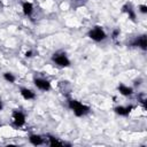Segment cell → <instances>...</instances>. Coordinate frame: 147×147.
I'll return each instance as SVG.
<instances>
[{
    "label": "cell",
    "mask_w": 147,
    "mask_h": 147,
    "mask_svg": "<svg viewBox=\"0 0 147 147\" xmlns=\"http://www.w3.org/2000/svg\"><path fill=\"white\" fill-rule=\"evenodd\" d=\"M68 107L70 108V110H72V113L77 116V117H82L85 116L86 114L90 113V107L82 103L78 100H69L68 102Z\"/></svg>",
    "instance_id": "cell-1"
},
{
    "label": "cell",
    "mask_w": 147,
    "mask_h": 147,
    "mask_svg": "<svg viewBox=\"0 0 147 147\" xmlns=\"http://www.w3.org/2000/svg\"><path fill=\"white\" fill-rule=\"evenodd\" d=\"M87 36L90 37V39H92V40H94V41H96V42L103 41V40L107 38V34H106L105 30H103L101 26H98V25L94 26V28H92V29L88 31Z\"/></svg>",
    "instance_id": "cell-2"
},
{
    "label": "cell",
    "mask_w": 147,
    "mask_h": 147,
    "mask_svg": "<svg viewBox=\"0 0 147 147\" xmlns=\"http://www.w3.org/2000/svg\"><path fill=\"white\" fill-rule=\"evenodd\" d=\"M52 61L56 65L62 67V68H67V67L70 65V60L67 56V54L63 53V52H56V53H54L52 55Z\"/></svg>",
    "instance_id": "cell-3"
},
{
    "label": "cell",
    "mask_w": 147,
    "mask_h": 147,
    "mask_svg": "<svg viewBox=\"0 0 147 147\" xmlns=\"http://www.w3.org/2000/svg\"><path fill=\"white\" fill-rule=\"evenodd\" d=\"M11 123L14 126L16 127H21L25 124V115L20 111V110H15L13 111V115H11Z\"/></svg>",
    "instance_id": "cell-4"
},
{
    "label": "cell",
    "mask_w": 147,
    "mask_h": 147,
    "mask_svg": "<svg viewBox=\"0 0 147 147\" xmlns=\"http://www.w3.org/2000/svg\"><path fill=\"white\" fill-rule=\"evenodd\" d=\"M33 83H34L36 87L39 88L40 91H49V90H51V83H49V80H47L46 78L37 77V78L33 79Z\"/></svg>",
    "instance_id": "cell-5"
},
{
    "label": "cell",
    "mask_w": 147,
    "mask_h": 147,
    "mask_svg": "<svg viewBox=\"0 0 147 147\" xmlns=\"http://www.w3.org/2000/svg\"><path fill=\"white\" fill-rule=\"evenodd\" d=\"M131 46H133V47H139V48H141L142 51H146V49H147V38H146V36L142 34V36L136 37V38L132 40Z\"/></svg>",
    "instance_id": "cell-6"
},
{
    "label": "cell",
    "mask_w": 147,
    "mask_h": 147,
    "mask_svg": "<svg viewBox=\"0 0 147 147\" xmlns=\"http://www.w3.org/2000/svg\"><path fill=\"white\" fill-rule=\"evenodd\" d=\"M132 109H133V106H131V105H129V106H117V107L114 108L115 113L119 116H127L132 111Z\"/></svg>",
    "instance_id": "cell-7"
},
{
    "label": "cell",
    "mask_w": 147,
    "mask_h": 147,
    "mask_svg": "<svg viewBox=\"0 0 147 147\" xmlns=\"http://www.w3.org/2000/svg\"><path fill=\"white\" fill-rule=\"evenodd\" d=\"M122 11H123V13H126L127 16H129V18H130L131 21L136 22V11H134V9L132 8V6H131L130 3L124 5V6L122 7Z\"/></svg>",
    "instance_id": "cell-8"
},
{
    "label": "cell",
    "mask_w": 147,
    "mask_h": 147,
    "mask_svg": "<svg viewBox=\"0 0 147 147\" xmlns=\"http://www.w3.org/2000/svg\"><path fill=\"white\" fill-rule=\"evenodd\" d=\"M20 93H21L22 98L25 99V100H32V99L36 98V93H34L32 90L26 88V87H22V88L20 90Z\"/></svg>",
    "instance_id": "cell-9"
},
{
    "label": "cell",
    "mask_w": 147,
    "mask_h": 147,
    "mask_svg": "<svg viewBox=\"0 0 147 147\" xmlns=\"http://www.w3.org/2000/svg\"><path fill=\"white\" fill-rule=\"evenodd\" d=\"M117 88H118V92H119L122 95H124V96H130V95L133 94L132 87L126 86V85H124V84H119Z\"/></svg>",
    "instance_id": "cell-10"
},
{
    "label": "cell",
    "mask_w": 147,
    "mask_h": 147,
    "mask_svg": "<svg viewBox=\"0 0 147 147\" xmlns=\"http://www.w3.org/2000/svg\"><path fill=\"white\" fill-rule=\"evenodd\" d=\"M22 11H23V14L25 16H30L32 14V11H33V5L31 2H29V1H24L22 3Z\"/></svg>",
    "instance_id": "cell-11"
},
{
    "label": "cell",
    "mask_w": 147,
    "mask_h": 147,
    "mask_svg": "<svg viewBox=\"0 0 147 147\" xmlns=\"http://www.w3.org/2000/svg\"><path fill=\"white\" fill-rule=\"evenodd\" d=\"M29 141L33 146H39V145L44 144V138L41 136H39V134H31L29 137Z\"/></svg>",
    "instance_id": "cell-12"
},
{
    "label": "cell",
    "mask_w": 147,
    "mask_h": 147,
    "mask_svg": "<svg viewBox=\"0 0 147 147\" xmlns=\"http://www.w3.org/2000/svg\"><path fill=\"white\" fill-rule=\"evenodd\" d=\"M48 144H49V146H52V147H57V146H65V145H69V144H65L64 141L60 140L59 138H55V137H52V136L48 137Z\"/></svg>",
    "instance_id": "cell-13"
},
{
    "label": "cell",
    "mask_w": 147,
    "mask_h": 147,
    "mask_svg": "<svg viewBox=\"0 0 147 147\" xmlns=\"http://www.w3.org/2000/svg\"><path fill=\"white\" fill-rule=\"evenodd\" d=\"M3 79H5L6 82H8V83H14L15 79H16V77H15L11 72H5V74H3Z\"/></svg>",
    "instance_id": "cell-14"
},
{
    "label": "cell",
    "mask_w": 147,
    "mask_h": 147,
    "mask_svg": "<svg viewBox=\"0 0 147 147\" xmlns=\"http://www.w3.org/2000/svg\"><path fill=\"white\" fill-rule=\"evenodd\" d=\"M119 33H121V30H119V29H114L113 32H111V38H113V39H116V38L119 36Z\"/></svg>",
    "instance_id": "cell-15"
},
{
    "label": "cell",
    "mask_w": 147,
    "mask_h": 147,
    "mask_svg": "<svg viewBox=\"0 0 147 147\" xmlns=\"http://www.w3.org/2000/svg\"><path fill=\"white\" fill-rule=\"evenodd\" d=\"M139 11L141 14H147V6L146 5H140L139 6Z\"/></svg>",
    "instance_id": "cell-16"
},
{
    "label": "cell",
    "mask_w": 147,
    "mask_h": 147,
    "mask_svg": "<svg viewBox=\"0 0 147 147\" xmlns=\"http://www.w3.org/2000/svg\"><path fill=\"white\" fill-rule=\"evenodd\" d=\"M24 56L25 57H31V56H33V52L30 49V51H26L25 52V54H24Z\"/></svg>",
    "instance_id": "cell-17"
},
{
    "label": "cell",
    "mask_w": 147,
    "mask_h": 147,
    "mask_svg": "<svg viewBox=\"0 0 147 147\" xmlns=\"http://www.w3.org/2000/svg\"><path fill=\"white\" fill-rule=\"evenodd\" d=\"M2 108H3V105H2V101L0 99V110H2Z\"/></svg>",
    "instance_id": "cell-18"
}]
</instances>
